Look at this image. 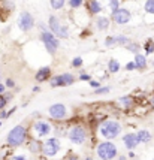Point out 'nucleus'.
<instances>
[{"mask_svg":"<svg viewBox=\"0 0 154 160\" xmlns=\"http://www.w3.org/2000/svg\"><path fill=\"white\" fill-rule=\"evenodd\" d=\"M35 130L39 136H45V135H48V133L51 132V127H49V124L45 123V121H37L35 124Z\"/></svg>","mask_w":154,"mask_h":160,"instance_id":"nucleus-13","label":"nucleus"},{"mask_svg":"<svg viewBox=\"0 0 154 160\" xmlns=\"http://www.w3.org/2000/svg\"><path fill=\"white\" fill-rule=\"evenodd\" d=\"M49 3H51V8L52 9H62L64 6V3H66V0H49Z\"/></svg>","mask_w":154,"mask_h":160,"instance_id":"nucleus-22","label":"nucleus"},{"mask_svg":"<svg viewBox=\"0 0 154 160\" xmlns=\"http://www.w3.org/2000/svg\"><path fill=\"white\" fill-rule=\"evenodd\" d=\"M26 136H27V130L24 126H15L11 132L7 133V144L11 147H20L26 141Z\"/></svg>","mask_w":154,"mask_h":160,"instance_id":"nucleus-1","label":"nucleus"},{"mask_svg":"<svg viewBox=\"0 0 154 160\" xmlns=\"http://www.w3.org/2000/svg\"><path fill=\"white\" fill-rule=\"evenodd\" d=\"M60 150V142L56 138H49L45 141V144L42 145V151L47 156H56L57 151Z\"/></svg>","mask_w":154,"mask_h":160,"instance_id":"nucleus-10","label":"nucleus"},{"mask_svg":"<svg viewBox=\"0 0 154 160\" xmlns=\"http://www.w3.org/2000/svg\"><path fill=\"white\" fill-rule=\"evenodd\" d=\"M108 69H109V72H111V73H117V72L120 70V63H118V60L111 58V60H109V63H108Z\"/></svg>","mask_w":154,"mask_h":160,"instance_id":"nucleus-18","label":"nucleus"},{"mask_svg":"<svg viewBox=\"0 0 154 160\" xmlns=\"http://www.w3.org/2000/svg\"><path fill=\"white\" fill-rule=\"evenodd\" d=\"M135 64H136V69H145L147 68V57L142 56V54H136L135 56Z\"/></svg>","mask_w":154,"mask_h":160,"instance_id":"nucleus-15","label":"nucleus"},{"mask_svg":"<svg viewBox=\"0 0 154 160\" xmlns=\"http://www.w3.org/2000/svg\"><path fill=\"white\" fill-rule=\"evenodd\" d=\"M79 79H82V81H90L91 78H90V75H87V73H82V75H79Z\"/></svg>","mask_w":154,"mask_h":160,"instance_id":"nucleus-35","label":"nucleus"},{"mask_svg":"<svg viewBox=\"0 0 154 160\" xmlns=\"http://www.w3.org/2000/svg\"><path fill=\"white\" fill-rule=\"evenodd\" d=\"M9 100H11V96H7V94H5V93H2V94H0V109H3Z\"/></svg>","mask_w":154,"mask_h":160,"instance_id":"nucleus-23","label":"nucleus"},{"mask_svg":"<svg viewBox=\"0 0 154 160\" xmlns=\"http://www.w3.org/2000/svg\"><path fill=\"white\" fill-rule=\"evenodd\" d=\"M48 111H49V115L54 120H62V118H64L66 114H67L66 106L62 103H56V105H52V106H49Z\"/></svg>","mask_w":154,"mask_h":160,"instance_id":"nucleus-11","label":"nucleus"},{"mask_svg":"<svg viewBox=\"0 0 154 160\" xmlns=\"http://www.w3.org/2000/svg\"><path fill=\"white\" fill-rule=\"evenodd\" d=\"M82 58H81V57H75V58H73V60H72V66H73V68H81V66H82Z\"/></svg>","mask_w":154,"mask_h":160,"instance_id":"nucleus-27","label":"nucleus"},{"mask_svg":"<svg viewBox=\"0 0 154 160\" xmlns=\"http://www.w3.org/2000/svg\"><path fill=\"white\" fill-rule=\"evenodd\" d=\"M144 49H145V52H147V54H153L154 52V42H153V39H147V42L144 43Z\"/></svg>","mask_w":154,"mask_h":160,"instance_id":"nucleus-21","label":"nucleus"},{"mask_svg":"<svg viewBox=\"0 0 154 160\" xmlns=\"http://www.w3.org/2000/svg\"><path fill=\"white\" fill-rule=\"evenodd\" d=\"M126 69L127 70H135V69H136V64H135V62H129V63H127Z\"/></svg>","mask_w":154,"mask_h":160,"instance_id":"nucleus-32","label":"nucleus"},{"mask_svg":"<svg viewBox=\"0 0 154 160\" xmlns=\"http://www.w3.org/2000/svg\"><path fill=\"white\" fill-rule=\"evenodd\" d=\"M0 127H2V121H0Z\"/></svg>","mask_w":154,"mask_h":160,"instance_id":"nucleus-39","label":"nucleus"},{"mask_svg":"<svg viewBox=\"0 0 154 160\" xmlns=\"http://www.w3.org/2000/svg\"><path fill=\"white\" fill-rule=\"evenodd\" d=\"M35 26V18L30 12H21L18 17V27L21 28L22 32H28L32 30Z\"/></svg>","mask_w":154,"mask_h":160,"instance_id":"nucleus-6","label":"nucleus"},{"mask_svg":"<svg viewBox=\"0 0 154 160\" xmlns=\"http://www.w3.org/2000/svg\"><path fill=\"white\" fill-rule=\"evenodd\" d=\"M96 24H97L99 30H106V28L109 27V18H106V17H99Z\"/></svg>","mask_w":154,"mask_h":160,"instance_id":"nucleus-17","label":"nucleus"},{"mask_svg":"<svg viewBox=\"0 0 154 160\" xmlns=\"http://www.w3.org/2000/svg\"><path fill=\"white\" fill-rule=\"evenodd\" d=\"M153 66H154V62H153Z\"/></svg>","mask_w":154,"mask_h":160,"instance_id":"nucleus-40","label":"nucleus"},{"mask_svg":"<svg viewBox=\"0 0 154 160\" xmlns=\"http://www.w3.org/2000/svg\"><path fill=\"white\" fill-rule=\"evenodd\" d=\"M41 41L43 42V45H45V48H47V51H48L49 54H54L57 51V48L60 47V41L57 39V36L52 35L48 30H42Z\"/></svg>","mask_w":154,"mask_h":160,"instance_id":"nucleus-4","label":"nucleus"},{"mask_svg":"<svg viewBox=\"0 0 154 160\" xmlns=\"http://www.w3.org/2000/svg\"><path fill=\"white\" fill-rule=\"evenodd\" d=\"M69 139L73 142V144H84L85 139H87V132H85L84 127H81V126H77V127H73V129H70L69 132Z\"/></svg>","mask_w":154,"mask_h":160,"instance_id":"nucleus-7","label":"nucleus"},{"mask_svg":"<svg viewBox=\"0 0 154 160\" xmlns=\"http://www.w3.org/2000/svg\"><path fill=\"white\" fill-rule=\"evenodd\" d=\"M136 136H138V139L139 142H150L151 141V133L148 132V130H139V132L136 133Z\"/></svg>","mask_w":154,"mask_h":160,"instance_id":"nucleus-16","label":"nucleus"},{"mask_svg":"<svg viewBox=\"0 0 154 160\" xmlns=\"http://www.w3.org/2000/svg\"><path fill=\"white\" fill-rule=\"evenodd\" d=\"M120 6V2L118 0H109V8H111V11L114 12L115 9H118Z\"/></svg>","mask_w":154,"mask_h":160,"instance_id":"nucleus-28","label":"nucleus"},{"mask_svg":"<svg viewBox=\"0 0 154 160\" xmlns=\"http://www.w3.org/2000/svg\"><path fill=\"white\" fill-rule=\"evenodd\" d=\"M130 18H132L130 12L127 9H123V8H118V9H115L112 12V20L115 21L117 24H127L130 21Z\"/></svg>","mask_w":154,"mask_h":160,"instance_id":"nucleus-9","label":"nucleus"},{"mask_svg":"<svg viewBox=\"0 0 154 160\" xmlns=\"http://www.w3.org/2000/svg\"><path fill=\"white\" fill-rule=\"evenodd\" d=\"M75 81V78L72 73H62V75H57V77L51 78V87H64V85H69Z\"/></svg>","mask_w":154,"mask_h":160,"instance_id":"nucleus-8","label":"nucleus"},{"mask_svg":"<svg viewBox=\"0 0 154 160\" xmlns=\"http://www.w3.org/2000/svg\"><path fill=\"white\" fill-rule=\"evenodd\" d=\"M112 45H115V39H114V36L106 38L105 39V47H112Z\"/></svg>","mask_w":154,"mask_h":160,"instance_id":"nucleus-29","label":"nucleus"},{"mask_svg":"<svg viewBox=\"0 0 154 160\" xmlns=\"http://www.w3.org/2000/svg\"><path fill=\"white\" fill-rule=\"evenodd\" d=\"M48 26L51 28V33L52 35H56L57 38H62V39H66L67 36H69V32H67V27L63 26L60 20L57 18L56 15H51L48 20Z\"/></svg>","mask_w":154,"mask_h":160,"instance_id":"nucleus-3","label":"nucleus"},{"mask_svg":"<svg viewBox=\"0 0 154 160\" xmlns=\"http://www.w3.org/2000/svg\"><path fill=\"white\" fill-rule=\"evenodd\" d=\"M145 11L148 14L154 15V0H147L145 2Z\"/></svg>","mask_w":154,"mask_h":160,"instance_id":"nucleus-24","label":"nucleus"},{"mask_svg":"<svg viewBox=\"0 0 154 160\" xmlns=\"http://www.w3.org/2000/svg\"><path fill=\"white\" fill-rule=\"evenodd\" d=\"M126 47H127V49H129L130 52H135V54H138V51H139V43H133V42H129Z\"/></svg>","mask_w":154,"mask_h":160,"instance_id":"nucleus-25","label":"nucleus"},{"mask_svg":"<svg viewBox=\"0 0 154 160\" xmlns=\"http://www.w3.org/2000/svg\"><path fill=\"white\" fill-rule=\"evenodd\" d=\"M6 87H9V88H12V87H15V82H14V79H11V78H7L6 79V84H5Z\"/></svg>","mask_w":154,"mask_h":160,"instance_id":"nucleus-33","label":"nucleus"},{"mask_svg":"<svg viewBox=\"0 0 154 160\" xmlns=\"http://www.w3.org/2000/svg\"><path fill=\"white\" fill-rule=\"evenodd\" d=\"M97 156L102 160H112L117 156V147L112 142H102L97 147Z\"/></svg>","mask_w":154,"mask_h":160,"instance_id":"nucleus-5","label":"nucleus"},{"mask_svg":"<svg viewBox=\"0 0 154 160\" xmlns=\"http://www.w3.org/2000/svg\"><path fill=\"white\" fill-rule=\"evenodd\" d=\"M120 132H121V126H120L118 121H105L100 126V135L106 139L117 138Z\"/></svg>","mask_w":154,"mask_h":160,"instance_id":"nucleus-2","label":"nucleus"},{"mask_svg":"<svg viewBox=\"0 0 154 160\" xmlns=\"http://www.w3.org/2000/svg\"><path fill=\"white\" fill-rule=\"evenodd\" d=\"M153 160H154V159H153Z\"/></svg>","mask_w":154,"mask_h":160,"instance_id":"nucleus-41","label":"nucleus"},{"mask_svg":"<svg viewBox=\"0 0 154 160\" xmlns=\"http://www.w3.org/2000/svg\"><path fill=\"white\" fill-rule=\"evenodd\" d=\"M120 102L124 105V106H129V105L132 103V99H130V98H121V99H120Z\"/></svg>","mask_w":154,"mask_h":160,"instance_id":"nucleus-31","label":"nucleus"},{"mask_svg":"<svg viewBox=\"0 0 154 160\" xmlns=\"http://www.w3.org/2000/svg\"><path fill=\"white\" fill-rule=\"evenodd\" d=\"M14 160H26V157H22V156H17V157H14Z\"/></svg>","mask_w":154,"mask_h":160,"instance_id":"nucleus-38","label":"nucleus"},{"mask_svg":"<svg viewBox=\"0 0 154 160\" xmlns=\"http://www.w3.org/2000/svg\"><path fill=\"white\" fill-rule=\"evenodd\" d=\"M51 77V69H49L48 66H45V68H41V69L36 72V81L37 82H42V81H45V79H48V78Z\"/></svg>","mask_w":154,"mask_h":160,"instance_id":"nucleus-14","label":"nucleus"},{"mask_svg":"<svg viewBox=\"0 0 154 160\" xmlns=\"http://www.w3.org/2000/svg\"><path fill=\"white\" fill-rule=\"evenodd\" d=\"M108 91H109V87H103V88H96L94 93H96V94H105Z\"/></svg>","mask_w":154,"mask_h":160,"instance_id":"nucleus-30","label":"nucleus"},{"mask_svg":"<svg viewBox=\"0 0 154 160\" xmlns=\"http://www.w3.org/2000/svg\"><path fill=\"white\" fill-rule=\"evenodd\" d=\"M82 2H84V0H69V6L73 8V9H77V8L82 6Z\"/></svg>","mask_w":154,"mask_h":160,"instance_id":"nucleus-26","label":"nucleus"},{"mask_svg":"<svg viewBox=\"0 0 154 160\" xmlns=\"http://www.w3.org/2000/svg\"><path fill=\"white\" fill-rule=\"evenodd\" d=\"M6 117H7V112H5V111L0 112V118H6Z\"/></svg>","mask_w":154,"mask_h":160,"instance_id":"nucleus-37","label":"nucleus"},{"mask_svg":"<svg viewBox=\"0 0 154 160\" xmlns=\"http://www.w3.org/2000/svg\"><path fill=\"white\" fill-rule=\"evenodd\" d=\"M90 85L93 87V88H94V90H96L97 87H100V84H99V81H93V79H90Z\"/></svg>","mask_w":154,"mask_h":160,"instance_id":"nucleus-34","label":"nucleus"},{"mask_svg":"<svg viewBox=\"0 0 154 160\" xmlns=\"http://www.w3.org/2000/svg\"><path fill=\"white\" fill-rule=\"evenodd\" d=\"M100 11H102V5L99 3L97 0H91V2H90V12H91V14H93V15L99 14Z\"/></svg>","mask_w":154,"mask_h":160,"instance_id":"nucleus-19","label":"nucleus"},{"mask_svg":"<svg viewBox=\"0 0 154 160\" xmlns=\"http://www.w3.org/2000/svg\"><path fill=\"white\" fill-rule=\"evenodd\" d=\"M5 90H6V85L0 82V94H2V93H5Z\"/></svg>","mask_w":154,"mask_h":160,"instance_id":"nucleus-36","label":"nucleus"},{"mask_svg":"<svg viewBox=\"0 0 154 160\" xmlns=\"http://www.w3.org/2000/svg\"><path fill=\"white\" fill-rule=\"evenodd\" d=\"M114 39H115V45H127L130 39L124 35H118V36H114Z\"/></svg>","mask_w":154,"mask_h":160,"instance_id":"nucleus-20","label":"nucleus"},{"mask_svg":"<svg viewBox=\"0 0 154 160\" xmlns=\"http://www.w3.org/2000/svg\"><path fill=\"white\" fill-rule=\"evenodd\" d=\"M123 142H124V145H126L127 150H133L135 147H138L139 139H138L136 133H129V135H126V136L123 138Z\"/></svg>","mask_w":154,"mask_h":160,"instance_id":"nucleus-12","label":"nucleus"}]
</instances>
